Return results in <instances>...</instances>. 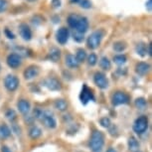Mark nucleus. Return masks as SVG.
Here are the masks:
<instances>
[{"instance_id": "obj_42", "label": "nucleus", "mask_w": 152, "mask_h": 152, "mask_svg": "<svg viewBox=\"0 0 152 152\" xmlns=\"http://www.w3.org/2000/svg\"><path fill=\"white\" fill-rule=\"evenodd\" d=\"M28 1H31V2H34V1H36V0H28Z\"/></svg>"}, {"instance_id": "obj_37", "label": "nucleus", "mask_w": 152, "mask_h": 152, "mask_svg": "<svg viewBox=\"0 0 152 152\" xmlns=\"http://www.w3.org/2000/svg\"><path fill=\"white\" fill-rule=\"evenodd\" d=\"M145 8L149 13L152 11V0H147L145 3Z\"/></svg>"}, {"instance_id": "obj_8", "label": "nucleus", "mask_w": 152, "mask_h": 152, "mask_svg": "<svg viewBox=\"0 0 152 152\" xmlns=\"http://www.w3.org/2000/svg\"><path fill=\"white\" fill-rule=\"evenodd\" d=\"M80 100H81V102L84 105L88 104L91 100H94V96L93 91H91L86 84L83 85L82 91H81V94H80Z\"/></svg>"}, {"instance_id": "obj_40", "label": "nucleus", "mask_w": 152, "mask_h": 152, "mask_svg": "<svg viewBox=\"0 0 152 152\" xmlns=\"http://www.w3.org/2000/svg\"><path fill=\"white\" fill-rule=\"evenodd\" d=\"M107 152H117L115 149L114 148H113V147H110V148H108L107 150Z\"/></svg>"}, {"instance_id": "obj_28", "label": "nucleus", "mask_w": 152, "mask_h": 152, "mask_svg": "<svg viewBox=\"0 0 152 152\" xmlns=\"http://www.w3.org/2000/svg\"><path fill=\"white\" fill-rule=\"evenodd\" d=\"M126 49V44L122 41H117L113 44V50L117 53H121Z\"/></svg>"}, {"instance_id": "obj_11", "label": "nucleus", "mask_w": 152, "mask_h": 152, "mask_svg": "<svg viewBox=\"0 0 152 152\" xmlns=\"http://www.w3.org/2000/svg\"><path fill=\"white\" fill-rule=\"evenodd\" d=\"M69 38H70V31L68 28L66 27H61L60 29L57 31L56 33V39L57 42L61 45H65L68 42Z\"/></svg>"}, {"instance_id": "obj_24", "label": "nucleus", "mask_w": 152, "mask_h": 152, "mask_svg": "<svg viewBox=\"0 0 152 152\" xmlns=\"http://www.w3.org/2000/svg\"><path fill=\"white\" fill-rule=\"evenodd\" d=\"M99 66L102 70L108 71V70H110V68H111V63L107 57H102V58L99 60Z\"/></svg>"}, {"instance_id": "obj_38", "label": "nucleus", "mask_w": 152, "mask_h": 152, "mask_svg": "<svg viewBox=\"0 0 152 152\" xmlns=\"http://www.w3.org/2000/svg\"><path fill=\"white\" fill-rule=\"evenodd\" d=\"M1 151L2 152H12V150L8 147V146H6V145H3L2 146V148H1Z\"/></svg>"}, {"instance_id": "obj_30", "label": "nucleus", "mask_w": 152, "mask_h": 152, "mask_svg": "<svg viewBox=\"0 0 152 152\" xmlns=\"http://www.w3.org/2000/svg\"><path fill=\"white\" fill-rule=\"evenodd\" d=\"M88 64L90 65V66H96V63H97V56L94 53H91V54H90L88 57Z\"/></svg>"}, {"instance_id": "obj_20", "label": "nucleus", "mask_w": 152, "mask_h": 152, "mask_svg": "<svg viewBox=\"0 0 152 152\" xmlns=\"http://www.w3.org/2000/svg\"><path fill=\"white\" fill-rule=\"evenodd\" d=\"M127 145H128V149H129V151H131V152L138 151V149H139V142H138V140L135 138V137L130 136L129 138H128Z\"/></svg>"}, {"instance_id": "obj_21", "label": "nucleus", "mask_w": 152, "mask_h": 152, "mask_svg": "<svg viewBox=\"0 0 152 152\" xmlns=\"http://www.w3.org/2000/svg\"><path fill=\"white\" fill-rule=\"evenodd\" d=\"M29 136L32 139H38L42 136V129L37 125H33L29 129Z\"/></svg>"}, {"instance_id": "obj_43", "label": "nucleus", "mask_w": 152, "mask_h": 152, "mask_svg": "<svg viewBox=\"0 0 152 152\" xmlns=\"http://www.w3.org/2000/svg\"><path fill=\"white\" fill-rule=\"evenodd\" d=\"M136 152H141V151H139V150H138V151H136Z\"/></svg>"}, {"instance_id": "obj_34", "label": "nucleus", "mask_w": 152, "mask_h": 152, "mask_svg": "<svg viewBox=\"0 0 152 152\" xmlns=\"http://www.w3.org/2000/svg\"><path fill=\"white\" fill-rule=\"evenodd\" d=\"M8 2L7 0H0V13H3L7 10Z\"/></svg>"}, {"instance_id": "obj_19", "label": "nucleus", "mask_w": 152, "mask_h": 152, "mask_svg": "<svg viewBox=\"0 0 152 152\" xmlns=\"http://www.w3.org/2000/svg\"><path fill=\"white\" fill-rule=\"evenodd\" d=\"M60 58H61V51L57 48H52L49 51L48 59L51 60L52 62H58Z\"/></svg>"}, {"instance_id": "obj_39", "label": "nucleus", "mask_w": 152, "mask_h": 152, "mask_svg": "<svg viewBox=\"0 0 152 152\" xmlns=\"http://www.w3.org/2000/svg\"><path fill=\"white\" fill-rule=\"evenodd\" d=\"M147 55L151 56V44L147 45Z\"/></svg>"}, {"instance_id": "obj_1", "label": "nucleus", "mask_w": 152, "mask_h": 152, "mask_svg": "<svg viewBox=\"0 0 152 152\" xmlns=\"http://www.w3.org/2000/svg\"><path fill=\"white\" fill-rule=\"evenodd\" d=\"M67 22L72 29L74 31H77L79 33L85 34L88 29V20L84 16L78 15V14H70L67 19Z\"/></svg>"}, {"instance_id": "obj_31", "label": "nucleus", "mask_w": 152, "mask_h": 152, "mask_svg": "<svg viewBox=\"0 0 152 152\" xmlns=\"http://www.w3.org/2000/svg\"><path fill=\"white\" fill-rule=\"evenodd\" d=\"M72 35H73V38H74L75 41L78 42V43H82V42L85 40V36H84V34L79 33V32H77V31H74Z\"/></svg>"}, {"instance_id": "obj_9", "label": "nucleus", "mask_w": 152, "mask_h": 152, "mask_svg": "<svg viewBox=\"0 0 152 152\" xmlns=\"http://www.w3.org/2000/svg\"><path fill=\"white\" fill-rule=\"evenodd\" d=\"M94 83L97 88H102V90H105L108 87V80L107 76L102 73V72H96L94 76Z\"/></svg>"}, {"instance_id": "obj_7", "label": "nucleus", "mask_w": 152, "mask_h": 152, "mask_svg": "<svg viewBox=\"0 0 152 152\" xmlns=\"http://www.w3.org/2000/svg\"><path fill=\"white\" fill-rule=\"evenodd\" d=\"M19 79L14 75H7L4 79V87L8 91H15L19 88Z\"/></svg>"}, {"instance_id": "obj_10", "label": "nucleus", "mask_w": 152, "mask_h": 152, "mask_svg": "<svg viewBox=\"0 0 152 152\" xmlns=\"http://www.w3.org/2000/svg\"><path fill=\"white\" fill-rule=\"evenodd\" d=\"M6 62L8 67L11 69H17L22 64V57L18 53H11L7 56Z\"/></svg>"}, {"instance_id": "obj_5", "label": "nucleus", "mask_w": 152, "mask_h": 152, "mask_svg": "<svg viewBox=\"0 0 152 152\" xmlns=\"http://www.w3.org/2000/svg\"><path fill=\"white\" fill-rule=\"evenodd\" d=\"M133 131L137 134H143L148 129V118L146 115H141L135 119L133 123Z\"/></svg>"}, {"instance_id": "obj_4", "label": "nucleus", "mask_w": 152, "mask_h": 152, "mask_svg": "<svg viewBox=\"0 0 152 152\" xmlns=\"http://www.w3.org/2000/svg\"><path fill=\"white\" fill-rule=\"evenodd\" d=\"M104 32L102 30H96L91 34L88 37L87 40V46L91 50H94V49L99 48V46L102 43V40L104 38Z\"/></svg>"}, {"instance_id": "obj_12", "label": "nucleus", "mask_w": 152, "mask_h": 152, "mask_svg": "<svg viewBox=\"0 0 152 152\" xmlns=\"http://www.w3.org/2000/svg\"><path fill=\"white\" fill-rule=\"evenodd\" d=\"M43 86L46 87L49 91H60L61 90V83L55 78H47L43 81Z\"/></svg>"}, {"instance_id": "obj_16", "label": "nucleus", "mask_w": 152, "mask_h": 152, "mask_svg": "<svg viewBox=\"0 0 152 152\" xmlns=\"http://www.w3.org/2000/svg\"><path fill=\"white\" fill-rule=\"evenodd\" d=\"M150 71V65L145 62H139L138 64L135 66V72L139 76H145Z\"/></svg>"}, {"instance_id": "obj_17", "label": "nucleus", "mask_w": 152, "mask_h": 152, "mask_svg": "<svg viewBox=\"0 0 152 152\" xmlns=\"http://www.w3.org/2000/svg\"><path fill=\"white\" fill-rule=\"evenodd\" d=\"M65 63H66V65H67V67L70 69H77V68H79V66H80V63L77 61L76 57L74 55H72V54H68V55L66 56Z\"/></svg>"}, {"instance_id": "obj_13", "label": "nucleus", "mask_w": 152, "mask_h": 152, "mask_svg": "<svg viewBox=\"0 0 152 152\" xmlns=\"http://www.w3.org/2000/svg\"><path fill=\"white\" fill-rule=\"evenodd\" d=\"M40 73V70L39 68L37 67V66H29L28 68L25 69L24 73H23V75H24V78L25 80H27V81H30V80H33L35 79L36 77H38V75Z\"/></svg>"}, {"instance_id": "obj_32", "label": "nucleus", "mask_w": 152, "mask_h": 152, "mask_svg": "<svg viewBox=\"0 0 152 152\" xmlns=\"http://www.w3.org/2000/svg\"><path fill=\"white\" fill-rule=\"evenodd\" d=\"M99 123H100V125L102 126V127H104V128H110V126H111V121H110V119L108 118V117H102V118H100L99 120Z\"/></svg>"}, {"instance_id": "obj_3", "label": "nucleus", "mask_w": 152, "mask_h": 152, "mask_svg": "<svg viewBox=\"0 0 152 152\" xmlns=\"http://www.w3.org/2000/svg\"><path fill=\"white\" fill-rule=\"evenodd\" d=\"M90 148L93 152H100L104 145V135L102 131L94 130L90 139Z\"/></svg>"}, {"instance_id": "obj_22", "label": "nucleus", "mask_w": 152, "mask_h": 152, "mask_svg": "<svg viewBox=\"0 0 152 152\" xmlns=\"http://www.w3.org/2000/svg\"><path fill=\"white\" fill-rule=\"evenodd\" d=\"M135 52L137 55H139L140 57H145L147 55V45L145 43H138L135 46Z\"/></svg>"}, {"instance_id": "obj_29", "label": "nucleus", "mask_w": 152, "mask_h": 152, "mask_svg": "<svg viewBox=\"0 0 152 152\" xmlns=\"http://www.w3.org/2000/svg\"><path fill=\"white\" fill-rule=\"evenodd\" d=\"M5 116H6V118L11 122H14L17 119L16 111L14 110H11V108H9V110H6V113H5Z\"/></svg>"}, {"instance_id": "obj_26", "label": "nucleus", "mask_w": 152, "mask_h": 152, "mask_svg": "<svg viewBox=\"0 0 152 152\" xmlns=\"http://www.w3.org/2000/svg\"><path fill=\"white\" fill-rule=\"evenodd\" d=\"M76 59L77 61L79 63H83L86 61V59H87V52L84 50V49H79L78 51H77V54H76Z\"/></svg>"}, {"instance_id": "obj_6", "label": "nucleus", "mask_w": 152, "mask_h": 152, "mask_svg": "<svg viewBox=\"0 0 152 152\" xmlns=\"http://www.w3.org/2000/svg\"><path fill=\"white\" fill-rule=\"evenodd\" d=\"M129 102V96L124 91H117L113 94L111 97V104L113 107H118L121 104H127Z\"/></svg>"}, {"instance_id": "obj_27", "label": "nucleus", "mask_w": 152, "mask_h": 152, "mask_svg": "<svg viewBox=\"0 0 152 152\" xmlns=\"http://www.w3.org/2000/svg\"><path fill=\"white\" fill-rule=\"evenodd\" d=\"M126 61H127V58H126L125 55H122V54H118V55H115L113 57V62L118 66L124 65Z\"/></svg>"}, {"instance_id": "obj_36", "label": "nucleus", "mask_w": 152, "mask_h": 152, "mask_svg": "<svg viewBox=\"0 0 152 152\" xmlns=\"http://www.w3.org/2000/svg\"><path fill=\"white\" fill-rule=\"evenodd\" d=\"M51 3H52V6L54 8H60L62 5V1L61 0H52Z\"/></svg>"}, {"instance_id": "obj_14", "label": "nucleus", "mask_w": 152, "mask_h": 152, "mask_svg": "<svg viewBox=\"0 0 152 152\" xmlns=\"http://www.w3.org/2000/svg\"><path fill=\"white\" fill-rule=\"evenodd\" d=\"M19 34L24 41H30L32 39V31H31L30 27L25 23L19 25Z\"/></svg>"}, {"instance_id": "obj_35", "label": "nucleus", "mask_w": 152, "mask_h": 152, "mask_svg": "<svg viewBox=\"0 0 152 152\" xmlns=\"http://www.w3.org/2000/svg\"><path fill=\"white\" fill-rule=\"evenodd\" d=\"M4 32H5V35H6V37L8 39H15V35L13 34V32H11V31L8 29V28H5V30H4Z\"/></svg>"}, {"instance_id": "obj_15", "label": "nucleus", "mask_w": 152, "mask_h": 152, "mask_svg": "<svg viewBox=\"0 0 152 152\" xmlns=\"http://www.w3.org/2000/svg\"><path fill=\"white\" fill-rule=\"evenodd\" d=\"M17 107H18V110L20 113L24 114V115H26V114L29 113L31 110V104L29 102V100L22 99L17 102Z\"/></svg>"}, {"instance_id": "obj_23", "label": "nucleus", "mask_w": 152, "mask_h": 152, "mask_svg": "<svg viewBox=\"0 0 152 152\" xmlns=\"http://www.w3.org/2000/svg\"><path fill=\"white\" fill-rule=\"evenodd\" d=\"M54 107H55V108L57 110L65 111V110H67V108H68V104L65 99H59L55 100V102H54Z\"/></svg>"}, {"instance_id": "obj_41", "label": "nucleus", "mask_w": 152, "mask_h": 152, "mask_svg": "<svg viewBox=\"0 0 152 152\" xmlns=\"http://www.w3.org/2000/svg\"><path fill=\"white\" fill-rule=\"evenodd\" d=\"M71 3H74V4H79L80 0H70Z\"/></svg>"}, {"instance_id": "obj_33", "label": "nucleus", "mask_w": 152, "mask_h": 152, "mask_svg": "<svg viewBox=\"0 0 152 152\" xmlns=\"http://www.w3.org/2000/svg\"><path fill=\"white\" fill-rule=\"evenodd\" d=\"M79 5L82 8H84V9H90V8H91V6H93L91 0H80Z\"/></svg>"}, {"instance_id": "obj_2", "label": "nucleus", "mask_w": 152, "mask_h": 152, "mask_svg": "<svg viewBox=\"0 0 152 152\" xmlns=\"http://www.w3.org/2000/svg\"><path fill=\"white\" fill-rule=\"evenodd\" d=\"M33 115H34V118L40 120L46 127L51 128V129L56 128L57 120L51 110H42V108L37 107L33 111Z\"/></svg>"}, {"instance_id": "obj_18", "label": "nucleus", "mask_w": 152, "mask_h": 152, "mask_svg": "<svg viewBox=\"0 0 152 152\" xmlns=\"http://www.w3.org/2000/svg\"><path fill=\"white\" fill-rule=\"evenodd\" d=\"M11 135V129L9 126L5 123H1L0 124V139H6Z\"/></svg>"}, {"instance_id": "obj_25", "label": "nucleus", "mask_w": 152, "mask_h": 152, "mask_svg": "<svg viewBox=\"0 0 152 152\" xmlns=\"http://www.w3.org/2000/svg\"><path fill=\"white\" fill-rule=\"evenodd\" d=\"M135 107L137 110H143L147 107V100H146L144 97H138V99H135Z\"/></svg>"}]
</instances>
